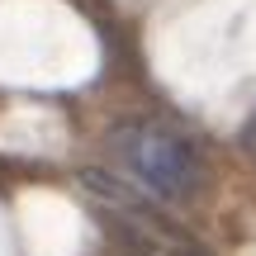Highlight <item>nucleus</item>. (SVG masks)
<instances>
[{"label": "nucleus", "instance_id": "nucleus-1", "mask_svg": "<svg viewBox=\"0 0 256 256\" xmlns=\"http://www.w3.org/2000/svg\"><path fill=\"white\" fill-rule=\"evenodd\" d=\"M114 156L166 204H190L204 190V162L185 133L166 124H124L110 133Z\"/></svg>", "mask_w": 256, "mask_h": 256}, {"label": "nucleus", "instance_id": "nucleus-2", "mask_svg": "<svg viewBox=\"0 0 256 256\" xmlns=\"http://www.w3.org/2000/svg\"><path fill=\"white\" fill-rule=\"evenodd\" d=\"M242 147H247V152H256V119L242 128Z\"/></svg>", "mask_w": 256, "mask_h": 256}]
</instances>
